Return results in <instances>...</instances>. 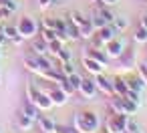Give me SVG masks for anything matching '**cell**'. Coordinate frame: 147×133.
Wrapping results in <instances>:
<instances>
[{"mask_svg": "<svg viewBox=\"0 0 147 133\" xmlns=\"http://www.w3.org/2000/svg\"><path fill=\"white\" fill-rule=\"evenodd\" d=\"M111 83H113V95H125L129 91L123 77H115V79H111Z\"/></svg>", "mask_w": 147, "mask_h": 133, "instance_id": "15", "label": "cell"}, {"mask_svg": "<svg viewBox=\"0 0 147 133\" xmlns=\"http://www.w3.org/2000/svg\"><path fill=\"white\" fill-rule=\"evenodd\" d=\"M6 8L14 14V12L18 10V0H8V2H6Z\"/></svg>", "mask_w": 147, "mask_h": 133, "instance_id": "33", "label": "cell"}, {"mask_svg": "<svg viewBox=\"0 0 147 133\" xmlns=\"http://www.w3.org/2000/svg\"><path fill=\"white\" fill-rule=\"evenodd\" d=\"M137 75L141 77V81H143V83H145V87H147V63L139 65V69H137Z\"/></svg>", "mask_w": 147, "mask_h": 133, "instance_id": "29", "label": "cell"}, {"mask_svg": "<svg viewBox=\"0 0 147 133\" xmlns=\"http://www.w3.org/2000/svg\"><path fill=\"white\" fill-rule=\"evenodd\" d=\"M10 14H12V12H10L6 6H0V22H4L6 18H10Z\"/></svg>", "mask_w": 147, "mask_h": 133, "instance_id": "32", "label": "cell"}, {"mask_svg": "<svg viewBox=\"0 0 147 133\" xmlns=\"http://www.w3.org/2000/svg\"><path fill=\"white\" fill-rule=\"evenodd\" d=\"M139 26L147 28V14H143V16H141V22H139Z\"/></svg>", "mask_w": 147, "mask_h": 133, "instance_id": "37", "label": "cell"}, {"mask_svg": "<svg viewBox=\"0 0 147 133\" xmlns=\"http://www.w3.org/2000/svg\"><path fill=\"white\" fill-rule=\"evenodd\" d=\"M111 24H113V26H115V28H117L119 32H123V30H125V28L129 26V20H127L125 16H115Z\"/></svg>", "mask_w": 147, "mask_h": 133, "instance_id": "24", "label": "cell"}, {"mask_svg": "<svg viewBox=\"0 0 147 133\" xmlns=\"http://www.w3.org/2000/svg\"><path fill=\"white\" fill-rule=\"evenodd\" d=\"M93 2H99V0H93Z\"/></svg>", "mask_w": 147, "mask_h": 133, "instance_id": "41", "label": "cell"}, {"mask_svg": "<svg viewBox=\"0 0 147 133\" xmlns=\"http://www.w3.org/2000/svg\"><path fill=\"white\" fill-rule=\"evenodd\" d=\"M20 111H22L26 117H30L32 121H36V119L40 117V115H38V107H36V105H32L30 101H26V103L22 105V109H20Z\"/></svg>", "mask_w": 147, "mask_h": 133, "instance_id": "18", "label": "cell"}, {"mask_svg": "<svg viewBox=\"0 0 147 133\" xmlns=\"http://www.w3.org/2000/svg\"><path fill=\"white\" fill-rule=\"evenodd\" d=\"M6 2H8V0H0V6H6Z\"/></svg>", "mask_w": 147, "mask_h": 133, "instance_id": "39", "label": "cell"}, {"mask_svg": "<svg viewBox=\"0 0 147 133\" xmlns=\"http://www.w3.org/2000/svg\"><path fill=\"white\" fill-rule=\"evenodd\" d=\"M99 2H101V6H109L111 8V6L117 4V0H99Z\"/></svg>", "mask_w": 147, "mask_h": 133, "instance_id": "35", "label": "cell"}, {"mask_svg": "<svg viewBox=\"0 0 147 133\" xmlns=\"http://www.w3.org/2000/svg\"><path fill=\"white\" fill-rule=\"evenodd\" d=\"M89 20H91V24H93V28H95V30H99V28H103L105 24H109V22H107V20H105L97 10H93V14H91V18H89Z\"/></svg>", "mask_w": 147, "mask_h": 133, "instance_id": "19", "label": "cell"}, {"mask_svg": "<svg viewBox=\"0 0 147 133\" xmlns=\"http://www.w3.org/2000/svg\"><path fill=\"white\" fill-rule=\"evenodd\" d=\"M77 93H81L83 95V99H93V97H97V87H95V81L93 79H83L81 81V85L77 87Z\"/></svg>", "mask_w": 147, "mask_h": 133, "instance_id": "8", "label": "cell"}, {"mask_svg": "<svg viewBox=\"0 0 147 133\" xmlns=\"http://www.w3.org/2000/svg\"><path fill=\"white\" fill-rule=\"evenodd\" d=\"M38 36H40L47 45H51L53 41H59V38H57V30H55V28H47V26H40Z\"/></svg>", "mask_w": 147, "mask_h": 133, "instance_id": "16", "label": "cell"}, {"mask_svg": "<svg viewBox=\"0 0 147 133\" xmlns=\"http://www.w3.org/2000/svg\"><path fill=\"white\" fill-rule=\"evenodd\" d=\"M93 81H95V87H97L99 93H103V95H107V97L113 95V83H111V79H107L103 73L93 75Z\"/></svg>", "mask_w": 147, "mask_h": 133, "instance_id": "7", "label": "cell"}, {"mask_svg": "<svg viewBox=\"0 0 147 133\" xmlns=\"http://www.w3.org/2000/svg\"><path fill=\"white\" fill-rule=\"evenodd\" d=\"M87 55H89V57H93L95 61H99V63L107 65V59H109V57H107V55H105V53H103L101 49H95V47H91V49L87 51Z\"/></svg>", "mask_w": 147, "mask_h": 133, "instance_id": "20", "label": "cell"}, {"mask_svg": "<svg viewBox=\"0 0 147 133\" xmlns=\"http://www.w3.org/2000/svg\"><path fill=\"white\" fill-rule=\"evenodd\" d=\"M67 20H69L71 24H75L77 28H81V26H83V24L87 22V18H85V16H83V12H79V10H71V12H69V18H67Z\"/></svg>", "mask_w": 147, "mask_h": 133, "instance_id": "17", "label": "cell"}, {"mask_svg": "<svg viewBox=\"0 0 147 133\" xmlns=\"http://www.w3.org/2000/svg\"><path fill=\"white\" fill-rule=\"evenodd\" d=\"M83 67L91 73V75H99V73H105V69H107V65H103V63H99V61H95L93 57H89V55H85L83 59Z\"/></svg>", "mask_w": 147, "mask_h": 133, "instance_id": "10", "label": "cell"}, {"mask_svg": "<svg viewBox=\"0 0 147 133\" xmlns=\"http://www.w3.org/2000/svg\"><path fill=\"white\" fill-rule=\"evenodd\" d=\"M125 121H127V115L111 113L105 121V131L107 133H125Z\"/></svg>", "mask_w": 147, "mask_h": 133, "instance_id": "5", "label": "cell"}, {"mask_svg": "<svg viewBox=\"0 0 147 133\" xmlns=\"http://www.w3.org/2000/svg\"><path fill=\"white\" fill-rule=\"evenodd\" d=\"M133 41L139 43V45H145V43H147V28L139 26V28L135 30V34H133Z\"/></svg>", "mask_w": 147, "mask_h": 133, "instance_id": "25", "label": "cell"}, {"mask_svg": "<svg viewBox=\"0 0 147 133\" xmlns=\"http://www.w3.org/2000/svg\"><path fill=\"white\" fill-rule=\"evenodd\" d=\"M36 121H38V125H40V131H42V133H55V129H57V123H55L51 117H47V115H40Z\"/></svg>", "mask_w": 147, "mask_h": 133, "instance_id": "13", "label": "cell"}, {"mask_svg": "<svg viewBox=\"0 0 147 133\" xmlns=\"http://www.w3.org/2000/svg\"><path fill=\"white\" fill-rule=\"evenodd\" d=\"M67 36H69V41H79L81 38L79 36V28L75 24H71L69 20H67Z\"/></svg>", "mask_w": 147, "mask_h": 133, "instance_id": "26", "label": "cell"}, {"mask_svg": "<svg viewBox=\"0 0 147 133\" xmlns=\"http://www.w3.org/2000/svg\"><path fill=\"white\" fill-rule=\"evenodd\" d=\"M109 107L113 113H119V115H135L139 109V105H135L131 99H127L123 95H111Z\"/></svg>", "mask_w": 147, "mask_h": 133, "instance_id": "3", "label": "cell"}, {"mask_svg": "<svg viewBox=\"0 0 147 133\" xmlns=\"http://www.w3.org/2000/svg\"><path fill=\"white\" fill-rule=\"evenodd\" d=\"M42 26H47V28H55V30H57V18H49V16H45V18H42Z\"/></svg>", "mask_w": 147, "mask_h": 133, "instance_id": "30", "label": "cell"}, {"mask_svg": "<svg viewBox=\"0 0 147 133\" xmlns=\"http://www.w3.org/2000/svg\"><path fill=\"white\" fill-rule=\"evenodd\" d=\"M53 2H63V0H53Z\"/></svg>", "mask_w": 147, "mask_h": 133, "instance_id": "40", "label": "cell"}, {"mask_svg": "<svg viewBox=\"0 0 147 133\" xmlns=\"http://www.w3.org/2000/svg\"><path fill=\"white\" fill-rule=\"evenodd\" d=\"M6 43V36H4V32H2V22H0V47H2Z\"/></svg>", "mask_w": 147, "mask_h": 133, "instance_id": "36", "label": "cell"}, {"mask_svg": "<svg viewBox=\"0 0 147 133\" xmlns=\"http://www.w3.org/2000/svg\"><path fill=\"white\" fill-rule=\"evenodd\" d=\"M125 83H127V87H129L131 91H135V93H141V91L145 89V83L141 81V77H139V75L125 77Z\"/></svg>", "mask_w": 147, "mask_h": 133, "instance_id": "12", "label": "cell"}, {"mask_svg": "<svg viewBox=\"0 0 147 133\" xmlns=\"http://www.w3.org/2000/svg\"><path fill=\"white\" fill-rule=\"evenodd\" d=\"M55 133H77L75 127H67V125H57Z\"/></svg>", "mask_w": 147, "mask_h": 133, "instance_id": "31", "label": "cell"}, {"mask_svg": "<svg viewBox=\"0 0 147 133\" xmlns=\"http://www.w3.org/2000/svg\"><path fill=\"white\" fill-rule=\"evenodd\" d=\"M26 99H28L32 105H36L38 111H51V109L55 107L53 101H51V97H49L45 91H40L36 85H32V83L26 85Z\"/></svg>", "mask_w": 147, "mask_h": 133, "instance_id": "2", "label": "cell"}, {"mask_svg": "<svg viewBox=\"0 0 147 133\" xmlns=\"http://www.w3.org/2000/svg\"><path fill=\"white\" fill-rule=\"evenodd\" d=\"M30 41H32V53H34V55H49V45H47L38 34H36L34 38H30Z\"/></svg>", "mask_w": 147, "mask_h": 133, "instance_id": "14", "label": "cell"}, {"mask_svg": "<svg viewBox=\"0 0 147 133\" xmlns=\"http://www.w3.org/2000/svg\"><path fill=\"white\" fill-rule=\"evenodd\" d=\"M51 4H53V0H38V6H40V10H47Z\"/></svg>", "mask_w": 147, "mask_h": 133, "instance_id": "34", "label": "cell"}, {"mask_svg": "<svg viewBox=\"0 0 147 133\" xmlns=\"http://www.w3.org/2000/svg\"><path fill=\"white\" fill-rule=\"evenodd\" d=\"M103 133H107V131H103Z\"/></svg>", "mask_w": 147, "mask_h": 133, "instance_id": "42", "label": "cell"}, {"mask_svg": "<svg viewBox=\"0 0 147 133\" xmlns=\"http://www.w3.org/2000/svg\"><path fill=\"white\" fill-rule=\"evenodd\" d=\"M131 133H145V131H143L141 127H137V129H135V131H131Z\"/></svg>", "mask_w": 147, "mask_h": 133, "instance_id": "38", "label": "cell"}, {"mask_svg": "<svg viewBox=\"0 0 147 133\" xmlns=\"http://www.w3.org/2000/svg\"><path fill=\"white\" fill-rule=\"evenodd\" d=\"M18 127H20V129H24V131H28V129H32V127H34V121H32L30 117H26V115L20 111V113H18Z\"/></svg>", "mask_w": 147, "mask_h": 133, "instance_id": "21", "label": "cell"}, {"mask_svg": "<svg viewBox=\"0 0 147 133\" xmlns=\"http://www.w3.org/2000/svg\"><path fill=\"white\" fill-rule=\"evenodd\" d=\"M45 93L51 97V101H53L55 107H61V105H65V103L69 101V95H67L63 89H59L57 85H53V87H51L49 91H45Z\"/></svg>", "mask_w": 147, "mask_h": 133, "instance_id": "9", "label": "cell"}, {"mask_svg": "<svg viewBox=\"0 0 147 133\" xmlns=\"http://www.w3.org/2000/svg\"><path fill=\"white\" fill-rule=\"evenodd\" d=\"M125 38H121V36H115L113 41H109L107 45H105V55L109 57V59H119L123 53H125Z\"/></svg>", "mask_w": 147, "mask_h": 133, "instance_id": "6", "label": "cell"}, {"mask_svg": "<svg viewBox=\"0 0 147 133\" xmlns=\"http://www.w3.org/2000/svg\"><path fill=\"white\" fill-rule=\"evenodd\" d=\"M73 127H75L77 133H97V129H99V117L93 111L77 113L75 121H73Z\"/></svg>", "mask_w": 147, "mask_h": 133, "instance_id": "1", "label": "cell"}, {"mask_svg": "<svg viewBox=\"0 0 147 133\" xmlns=\"http://www.w3.org/2000/svg\"><path fill=\"white\" fill-rule=\"evenodd\" d=\"M71 57H73V53H71L67 47H63V49L57 53V57H55V59H57L59 63H67V61H71Z\"/></svg>", "mask_w": 147, "mask_h": 133, "instance_id": "27", "label": "cell"}, {"mask_svg": "<svg viewBox=\"0 0 147 133\" xmlns=\"http://www.w3.org/2000/svg\"><path fill=\"white\" fill-rule=\"evenodd\" d=\"M57 87H59V89H63V91H65V93H67L69 97L77 93V89H75V87H73L71 83H69V79H67V77H63V79H61V81L57 83Z\"/></svg>", "mask_w": 147, "mask_h": 133, "instance_id": "22", "label": "cell"}, {"mask_svg": "<svg viewBox=\"0 0 147 133\" xmlns=\"http://www.w3.org/2000/svg\"><path fill=\"white\" fill-rule=\"evenodd\" d=\"M2 32H4V36H6V41H10V43H14V45H20L24 38L18 34V28L16 26H12V24H2Z\"/></svg>", "mask_w": 147, "mask_h": 133, "instance_id": "11", "label": "cell"}, {"mask_svg": "<svg viewBox=\"0 0 147 133\" xmlns=\"http://www.w3.org/2000/svg\"><path fill=\"white\" fill-rule=\"evenodd\" d=\"M67 79H69V83H71V85H73V87H75V89H77V87H79V85H81V81H83V77H81V75H79V73H77V71H75V73H73V75H69V77H67Z\"/></svg>", "mask_w": 147, "mask_h": 133, "instance_id": "28", "label": "cell"}, {"mask_svg": "<svg viewBox=\"0 0 147 133\" xmlns=\"http://www.w3.org/2000/svg\"><path fill=\"white\" fill-rule=\"evenodd\" d=\"M16 28H18V34L24 38V41H30V38H34L36 34H38V22L32 18V16H22L20 20H18V24H16Z\"/></svg>", "mask_w": 147, "mask_h": 133, "instance_id": "4", "label": "cell"}, {"mask_svg": "<svg viewBox=\"0 0 147 133\" xmlns=\"http://www.w3.org/2000/svg\"><path fill=\"white\" fill-rule=\"evenodd\" d=\"M119 61H121L125 67H129V65L135 61V51H133V49H125V53L119 57Z\"/></svg>", "mask_w": 147, "mask_h": 133, "instance_id": "23", "label": "cell"}]
</instances>
